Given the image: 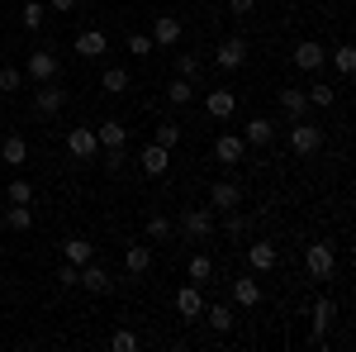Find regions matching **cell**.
Segmentation results:
<instances>
[{
  "instance_id": "cell-24",
  "label": "cell",
  "mask_w": 356,
  "mask_h": 352,
  "mask_svg": "<svg viewBox=\"0 0 356 352\" xmlns=\"http://www.w3.org/2000/svg\"><path fill=\"white\" fill-rule=\"evenodd\" d=\"M95 138H100V148H124V143H129V129H124L119 119H105V124L95 129Z\"/></svg>"
},
{
  "instance_id": "cell-14",
  "label": "cell",
  "mask_w": 356,
  "mask_h": 352,
  "mask_svg": "<svg viewBox=\"0 0 356 352\" xmlns=\"http://www.w3.org/2000/svg\"><path fill=\"white\" fill-rule=\"evenodd\" d=\"M176 314H181V319H200V314H204V296H200V286H181V291H176Z\"/></svg>"
},
{
  "instance_id": "cell-30",
  "label": "cell",
  "mask_w": 356,
  "mask_h": 352,
  "mask_svg": "<svg viewBox=\"0 0 356 352\" xmlns=\"http://www.w3.org/2000/svg\"><path fill=\"white\" fill-rule=\"evenodd\" d=\"M33 200V186H29L24 176H15L10 186H5V205H29Z\"/></svg>"
},
{
  "instance_id": "cell-4",
  "label": "cell",
  "mask_w": 356,
  "mask_h": 352,
  "mask_svg": "<svg viewBox=\"0 0 356 352\" xmlns=\"http://www.w3.org/2000/svg\"><path fill=\"white\" fill-rule=\"evenodd\" d=\"M181 229H186V238H191V243H209V238H214V210H209V205L191 210V215L181 219Z\"/></svg>"
},
{
  "instance_id": "cell-16",
  "label": "cell",
  "mask_w": 356,
  "mask_h": 352,
  "mask_svg": "<svg viewBox=\"0 0 356 352\" xmlns=\"http://www.w3.org/2000/svg\"><path fill=\"white\" fill-rule=\"evenodd\" d=\"M275 262H280L275 243H252V247H247V267H252V271H261V276H266V271H275Z\"/></svg>"
},
{
  "instance_id": "cell-19",
  "label": "cell",
  "mask_w": 356,
  "mask_h": 352,
  "mask_svg": "<svg viewBox=\"0 0 356 352\" xmlns=\"http://www.w3.org/2000/svg\"><path fill=\"white\" fill-rule=\"evenodd\" d=\"M204 109H209V119H233L238 95H233V91H209V95H204Z\"/></svg>"
},
{
  "instance_id": "cell-18",
  "label": "cell",
  "mask_w": 356,
  "mask_h": 352,
  "mask_svg": "<svg viewBox=\"0 0 356 352\" xmlns=\"http://www.w3.org/2000/svg\"><path fill=\"white\" fill-rule=\"evenodd\" d=\"M176 38H181V20H176V15H157L152 43H157V48H176Z\"/></svg>"
},
{
  "instance_id": "cell-12",
  "label": "cell",
  "mask_w": 356,
  "mask_h": 352,
  "mask_svg": "<svg viewBox=\"0 0 356 352\" xmlns=\"http://www.w3.org/2000/svg\"><path fill=\"white\" fill-rule=\"evenodd\" d=\"M62 105H67V91L53 82H38V95H33V109L38 114H62Z\"/></svg>"
},
{
  "instance_id": "cell-25",
  "label": "cell",
  "mask_w": 356,
  "mask_h": 352,
  "mask_svg": "<svg viewBox=\"0 0 356 352\" xmlns=\"http://www.w3.org/2000/svg\"><path fill=\"white\" fill-rule=\"evenodd\" d=\"M5 229H15V234H29V229H33V210H29V205H5Z\"/></svg>"
},
{
  "instance_id": "cell-32",
  "label": "cell",
  "mask_w": 356,
  "mask_h": 352,
  "mask_svg": "<svg viewBox=\"0 0 356 352\" xmlns=\"http://www.w3.org/2000/svg\"><path fill=\"white\" fill-rule=\"evenodd\" d=\"M304 95H309V105H318V109H328L332 100H337V91H332L328 82H314L309 91H304Z\"/></svg>"
},
{
  "instance_id": "cell-36",
  "label": "cell",
  "mask_w": 356,
  "mask_h": 352,
  "mask_svg": "<svg viewBox=\"0 0 356 352\" xmlns=\"http://www.w3.org/2000/svg\"><path fill=\"white\" fill-rule=\"evenodd\" d=\"M19 86H24V72H19V67H0V91H5V95H15Z\"/></svg>"
},
{
  "instance_id": "cell-41",
  "label": "cell",
  "mask_w": 356,
  "mask_h": 352,
  "mask_svg": "<svg viewBox=\"0 0 356 352\" xmlns=\"http://www.w3.org/2000/svg\"><path fill=\"white\" fill-rule=\"evenodd\" d=\"M152 143H162V148H176V143H181V129H176V124H162Z\"/></svg>"
},
{
  "instance_id": "cell-47",
  "label": "cell",
  "mask_w": 356,
  "mask_h": 352,
  "mask_svg": "<svg viewBox=\"0 0 356 352\" xmlns=\"http://www.w3.org/2000/svg\"><path fill=\"white\" fill-rule=\"evenodd\" d=\"M280 5H295V0H280Z\"/></svg>"
},
{
  "instance_id": "cell-44",
  "label": "cell",
  "mask_w": 356,
  "mask_h": 352,
  "mask_svg": "<svg viewBox=\"0 0 356 352\" xmlns=\"http://www.w3.org/2000/svg\"><path fill=\"white\" fill-rule=\"evenodd\" d=\"M76 5H81V0H48V10H57V15H72Z\"/></svg>"
},
{
  "instance_id": "cell-28",
  "label": "cell",
  "mask_w": 356,
  "mask_h": 352,
  "mask_svg": "<svg viewBox=\"0 0 356 352\" xmlns=\"http://www.w3.org/2000/svg\"><path fill=\"white\" fill-rule=\"evenodd\" d=\"M100 91H105V95H124V91H129V72H124V67H110V72L100 77Z\"/></svg>"
},
{
  "instance_id": "cell-6",
  "label": "cell",
  "mask_w": 356,
  "mask_h": 352,
  "mask_svg": "<svg viewBox=\"0 0 356 352\" xmlns=\"http://www.w3.org/2000/svg\"><path fill=\"white\" fill-rule=\"evenodd\" d=\"M323 62H328V48H323L318 38L295 43V67H304V72H323Z\"/></svg>"
},
{
  "instance_id": "cell-17",
  "label": "cell",
  "mask_w": 356,
  "mask_h": 352,
  "mask_svg": "<svg viewBox=\"0 0 356 352\" xmlns=\"http://www.w3.org/2000/svg\"><path fill=\"white\" fill-rule=\"evenodd\" d=\"M105 48H110L105 29H81V33H76V57H100Z\"/></svg>"
},
{
  "instance_id": "cell-38",
  "label": "cell",
  "mask_w": 356,
  "mask_h": 352,
  "mask_svg": "<svg viewBox=\"0 0 356 352\" xmlns=\"http://www.w3.org/2000/svg\"><path fill=\"white\" fill-rule=\"evenodd\" d=\"M176 72H181L186 82H195V77H200V57L195 53H176Z\"/></svg>"
},
{
  "instance_id": "cell-46",
  "label": "cell",
  "mask_w": 356,
  "mask_h": 352,
  "mask_svg": "<svg viewBox=\"0 0 356 352\" xmlns=\"http://www.w3.org/2000/svg\"><path fill=\"white\" fill-rule=\"evenodd\" d=\"M0 215H5V195H0Z\"/></svg>"
},
{
  "instance_id": "cell-13",
  "label": "cell",
  "mask_w": 356,
  "mask_h": 352,
  "mask_svg": "<svg viewBox=\"0 0 356 352\" xmlns=\"http://www.w3.org/2000/svg\"><path fill=\"white\" fill-rule=\"evenodd\" d=\"M214 62H219L223 72H238V67L247 62V43L243 38H223L219 48H214Z\"/></svg>"
},
{
  "instance_id": "cell-31",
  "label": "cell",
  "mask_w": 356,
  "mask_h": 352,
  "mask_svg": "<svg viewBox=\"0 0 356 352\" xmlns=\"http://www.w3.org/2000/svg\"><path fill=\"white\" fill-rule=\"evenodd\" d=\"M166 100H171V105H191V100H195V86L186 82V77H176V82L166 86Z\"/></svg>"
},
{
  "instance_id": "cell-10",
  "label": "cell",
  "mask_w": 356,
  "mask_h": 352,
  "mask_svg": "<svg viewBox=\"0 0 356 352\" xmlns=\"http://www.w3.org/2000/svg\"><path fill=\"white\" fill-rule=\"evenodd\" d=\"M138 167H143L147 176H166V167H171V148H162V143H147V148L138 153Z\"/></svg>"
},
{
  "instance_id": "cell-34",
  "label": "cell",
  "mask_w": 356,
  "mask_h": 352,
  "mask_svg": "<svg viewBox=\"0 0 356 352\" xmlns=\"http://www.w3.org/2000/svg\"><path fill=\"white\" fill-rule=\"evenodd\" d=\"M43 15H48V5H43V0H24V29H29V33H38V29H43Z\"/></svg>"
},
{
  "instance_id": "cell-15",
  "label": "cell",
  "mask_w": 356,
  "mask_h": 352,
  "mask_svg": "<svg viewBox=\"0 0 356 352\" xmlns=\"http://www.w3.org/2000/svg\"><path fill=\"white\" fill-rule=\"evenodd\" d=\"M124 271H129V276H147V271H152V247L147 243L124 247Z\"/></svg>"
},
{
  "instance_id": "cell-2",
  "label": "cell",
  "mask_w": 356,
  "mask_h": 352,
  "mask_svg": "<svg viewBox=\"0 0 356 352\" xmlns=\"http://www.w3.org/2000/svg\"><path fill=\"white\" fill-rule=\"evenodd\" d=\"M76 286H81V291H90V296H110V291H114V276L100 267L95 257H90L86 267H76Z\"/></svg>"
},
{
  "instance_id": "cell-23",
  "label": "cell",
  "mask_w": 356,
  "mask_h": 352,
  "mask_svg": "<svg viewBox=\"0 0 356 352\" xmlns=\"http://www.w3.org/2000/svg\"><path fill=\"white\" fill-rule=\"evenodd\" d=\"M280 109H285V114H290V124H295V119H304V114H309V95L290 86V91H280Z\"/></svg>"
},
{
  "instance_id": "cell-11",
  "label": "cell",
  "mask_w": 356,
  "mask_h": 352,
  "mask_svg": "<svg viewBox=\"0 0 356 352\" xmlns=\"http://www.w3.org/2000/svg\"><path fill=\"white\" fill-rule=\"evenodd\" d=\"M243 205V186L238 181H214L209 186V210H238Z\"/></svg>"
},
{
  "instance_id": "cell-39",
  "label": "cell",
  "mask_w": 356,
  "mask_h": 352,
  "mask_svg": "<svg viewBox=\"0 0 356 352\" xmlns=\"http://www.w3.org/2000/svg\"><path fill=\"white\" fill-rule=\"evenodd\" d=\"M124 167H129V153H124V148H105V171H124Z\"/></svg>"
},
{
  "instance_id": "cell-43",
  "label": "cell",
  "mask_w": 356,
  "mask_h": 352,
  "mask_svg": "<svg viewBox=\"0 0 356 352\" xmlns=\"http://www.w3.org/2000/svg\"><path fill=\"white\" fill-rule=\"evenodd\" d=\"M57 281H62V291H72V286H76V267L62 262V267H57Z\"/></svg>"
},
{
  "instance_id": "cell-9",
  "label": "cell",
  "mask_w": 356,
  "mask_h": 352,
  "mask_svg": "<svg viewBox=\"0 0 356 352\" xmlns=\"http://www.w3.org/2000/svg\"><path fill=\"white\" fill-rule=\"evenodd\" d=\"M243 158H247L243 134H223L219 143H214V162H223V167H243Z\"/></svg>"
},
{
  "instance_id": "cell-22",
  "label": "cell",
  "mask_w": 356,
  "mask_h": 352,
  "mask_svg": "<svg viewBox=\"0 0 356 352\" xmlns=\"http://www.w3.org/2000/svg\"><path fill=\"white\" fill-rule=\"evenodd\" d=\"M233 305H243V309H257V305H261V286H257L252 276L233 281Z\"/></svg>"
},
{
  "instance_id": "cell-20",
  "label": "cell",
  "mask_w": 356,
  "mask_h": 352,
  "mask_svg": "<svg viewBox=\"0 0 356 352\" xmlns=\"http://www.w3.org/2000/svg\"><path fill=\"white\" fill-rule=\"evenodd\" d=\"M24 158H29L24 134H5V143H0V162L5 167H24Z\"/></svg>"
},
{
  "instance_id": "cell-33",
  "label": "cell",
  "mask_w": 356,
  "mask_h": 352,
  "mask_svg": "<svg viewBox=\"0 0 356 352\" xmlns=\"http://www.w3.org/2000/svg\"><path fill=\"white\" fill-rule=\"evenodd\" d=\"M204 319H209V324H214V333H228V328L238 324V319H233V309H228V305H214V309H204Z\"/></svg>"
},
{
  "instance_id": "cell-7",
  "label": "cell",
  "mask_w": 356,
  "mask_h": 352,
  "mask_svg": "<svg viewBox=\"0 0 356 352\" xmlns=\"http://www.w3.org/2000/svg\"><path fill=\"white\" fill-rule=\"evenodd\" d=\"M24 72L33 77V82H53V77H57V53H53V48H33L29 62H24Z\"/></svg>"
},
{
  "instance_id": "cell-27",
  "label": "cell",
  "mask_w": 356,
  "mask_h": 352,
  "mask_svg": "<svg viewBox=\"0 0 356 352\" xmlns=\"http://www.w3.org/2000/svg\"><path fill=\"white\" fill-rule=\"evenodd\" d=\"M62 257H67L72 267H86V262L95 257V247L86 243V238H67V243H62Z\"/></svg>"
},
{
  "instance_id": "cell-37",
  "label": "cell",
  "mask_w": 356,
  "mask_h": 352,
  "mask_svg": "<svg viewBox=\"0 0 356 352\" xmlns=\"http://www.w3.org/2000/svg\"><path fill=\"white\" fill-rule=\"evenodd\" d=\"M223 215H228L223 219V234H228V238H243L247 234V215H238V210H223Z\"/></svg>"
},
{
  "instance_id": "cell-45",
  "label": "cell",
  "mask_w": 356,
  "mask_h": 352,
  "mask_svg": "<svg viewBox=\"0 0 356 352\" xmlns=\"http://www.w3.org/2000/svg\"><path fill=\"white\" fill-rule=\"evenodd\" d=\"M252 5H257V0H228V10H233V15H252Z\"/></svg>"
},
{
  "instance_id": "cell-5",
  "label": "cell",
  "mask_w": 356,
  "mask_h": 352,
  "mask_svg": "<svg viewBox=\"0 0 356 352\" xmlns=\"http://www.w3.org/2000/svg\"><path fill=\"white\" fill-rule=\"evenodd\" d=\"M332 319H337V305H332L328 296H318V300H314V333H309V343H314V348H323V343H328Z\"/></svg>"
},
{
  "instance_id": "cell-8",
  "label": "cell",
  "mask_w": 356,
  "mask_h": 352,
  "mask_svg": "<svg viewBox=\"0 0 356 352\" xmlns=\"http://www.w3.org/2000/svg\"><path fill=\"white\" fill-rule=\"evenodd\" d=\"M67 153H72L76 162H90V158L100 153V138H95V129H72V134H67Z\"/></svg>"
},
{
  "instance_id": "cell-40",
  "label": "cell",
  "mask_w": 356,
  "mask_h": 352,
  "mask_svg": "<svg viewBox=\"0 0 356 352\" xmlns=\"http://www.w3.org/2000/svg\"><path fill=\"white\" fill-rule=\"evenodd\" d=\"M110 348H114V352H134V348H138V333H129V328H119V333L110 338Z\"/></svg>"
},
{
  "instance_id": "cell-35",
  "label": "cell",
  "mask_w": 356,
  "mask_h": 352,
  "mask_svg": "<svg viewBox=\"0 0 356 352\" xmlns=\"http://www.w3.org/2000/svg\"><path fill=\"white\" fill-rule=\"evenodd\" d=\"M332 62H337V72H342V77H352V72H356V48H352V43H342V48L332 53Z\"/></svg>"
},
{
  "instance_id": "cell-29",
  "label": "cell",
  "mask_w": 356,
  "mask_h": 352,
  "mask_svg": "<svg viewBox=\"0 0 356 352\" xmlns=\"http://www.w3.org/2000/svg\"><path fill=\"white\" fill-rule=\"evenodd\" d=\"M171 234H176V224L166 215H147V238H152V243H166Z\"/></svg>"
},
{
  "instance_id": "cell-26",
  "label": "cell",
  "mask_w": 356,
  "mask_h": 352,
  "mask_svg": "<svg viewBox=\"0 0 356 352\" xmlns=\"http://www.w3.org/2000/svg\"><path fill=\"white\" fill-rule=\"evenodd\" d=\"M186 276H191L195 286H209V276H214V257H209V252H195L191 267H186Z\"/></svg>"
},
{
  "instance_id": "cell-3",
  "label": "cell",
  "mask_w": 356,
  "mask_h": 352,
  "mask_svg": "<svg viewBox=\"0 0 356 352\" xmlns=\"http://www.w3.org/2000/svg\"><path fill=\"white\" fill-rule=\"evenodd\" d=\"M304 267H309V276H314V281H328L332 267H337V252H332V243H309V252H304Z\"/></svg>"
},
{
  "instance_id": "cell-42",
  "label": "cell",
  "mask_w": 356,
  "mask_h": 352,
  "mask_svg": "<svg viewBox=\"0 0 356 352\" xmlns=\"http://www.w3.org/2000/svg\"><path fill=\"white\" fill-rule=\"evenodd\" d=\"M152 33H129V53H152Z\"/></svg>"
},
{
  "instance_id": "cell-1",
  "label": "cell",
  "mask_w": 356,
  "mask_h": 352,
  "mask_svg": "<svg viewBox=\"0 0 356 352\" xmlns=\"http://www.w3.org/2000/svg\"><path fill=\"white\" fill-rule=\"evenodd\" d=\"M323 129H318V124H309V119H295V124H290V148H295V153H300V158H314V153H318V148H323Z\"/></svg>"
},
{
  "instance_id": "cell-21",
  "label": "cell",
  "mask_w": 356,
  "mask_h": 352,
  "mask_svg": "<svg viewBox=\"0 0 356 352\" xmlns=\"http://www.w3.org/2000/svg\"><path fill=\"white\" fill-rule=\"evenodd\" d=\"M271 138H275V124H271V119H252V124L243 129V143H247V148H266Z\"/></svg>"
}]
</instances>
